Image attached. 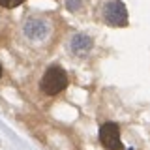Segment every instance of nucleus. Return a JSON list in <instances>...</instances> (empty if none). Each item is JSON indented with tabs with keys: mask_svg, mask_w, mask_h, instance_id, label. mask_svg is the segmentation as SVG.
<instances>
[{
	"mask_svg": "<svg viewBox=\"0 0 150 150\" xmlns=\"http://www.w3.org/2000/svg\"><path fill=\"white\" fill-rule=\"evenodd\" d=\"M0 77H2V64H0Z\"/></svg>",
	"mask_w": 150,
	"mask_h": 150,
	"instance_id": "8",
	"label": "nucleus"
},
{
	"mask_svg": "<svg viewBox=\"0 0 150 150\" xmlns=\"http://www.w3.org/2000/svg\"><path fill=\"white\" fill-rule=\"evenodd\" d=\"M40 86L41 92L47 94V96H56L68 86V73L60 66H51V68L45 69L43 77L40 81Z\"/></svg>",
	"mask_w": 150,
	"mask_h": 150,
	"instance_id": "1",
	"label": "nucleus"
},
{
	"mask_svg": "<svg viewBox=\"0 0 150 150\" xmlns=\"http://www.w3.org/2000/svg\"><path fill=\"white\" fill-rule=\"evenodd\" d=\"M66 8H68L69 11H77V9L81 8V0H66Z\"/></svg>",
	"mask_w": 150,
	"mask_h": 150,
	"instance_id": "7",
	"label": "nucleus"
},
{
	"mask_svg": "<svg viewBox=\"0 0 150 150\" xmlns=\"http://www.w3.org/2000/svg\"><path fill=\"white\" fill-rule=\"evenodd\" d=\"M25 2V0H0V6L2 8H17V6H21V4Z\"/></svg>",
	"mask_w": 150,
	"mask_h": 150,
	"instance_id": "6",
	"label": "nucleus"
},
{
	"mask_svg": "<svg viewBox=\"0 0 150 150\" xmlns=\"http://www.w3.org/2000/svg\"><path fill=\"white\" fill-rule=\"evenodd\" d=\"M49 23L41 17H28L23 25V34L28 41H43L49 36Z\"/></svg>",
	"mask_w": 150,
	"mask_h": 150,
	"instance_id": "3",
	"label": "nucleus"
},
{
	"mask_svg": "<svg viewBox=\"0 0 150 150\" xmlns=\"http://www.w3.org/2000/svg\"><path fill=\"white\" fill-rule=\"evenodd\" d=\"M103 21L111 26H126L128 25V9L120 0H107L101 9Z\"/></svg>",
	"mask_w": 150,
	"mask_h": 150,
	"instance_id": "2",
	"label": "nucleus"
},
{
	"mask_svg": "<svg viewBox=\"0 0 150 150\" xmlns=\"http://www.w3.org/2000/svg\"><path fill=\"white\" fill-rule=\"evenodd\" d=\"M100 141L105 148L109 150H120L122 148V141H120V129L115 122H107L101 126L100 129Z\"/></svg>",
	"mask_w": 150,
	"mask_h": 150,
	"instance_id": "4",
	"label": "nucleus"
},
{
	"mask_svg": "<svg viewBox=\"0 0 150 150\" xmlns=\"http://www.w3.org/2000/svg\"><path fill=\"white\" fill-rule=\"evenodd\" d=\"M69 49H71V53L77 54V56L88 54V51L92 49V38H88L86 34H75V36L71 38Z\"/></svg>",
	"mask_w": 150,
	"mask_h": 150,
	"instance_id": "5",
	"label": "nucleus"
}]
</instances>
